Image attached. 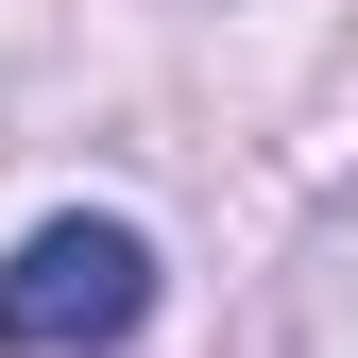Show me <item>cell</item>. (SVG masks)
Instances as JSON below:
<instances>
[{
  "label": "cell",
  "instance_id": "1",
  "mask_svg": "<svg viewBox=\"0 0 358 358\" xmlns=\"http://www.w3.org/2000/svg\"><path fill=\"white\" fill-rule=\"evenodd\" d=\"M154 324V239L137 222H34L17 256H0V358H103Z\"/></svg>",
  "mask_w": 358,
  "mask_h": 358
}]
</instances>
